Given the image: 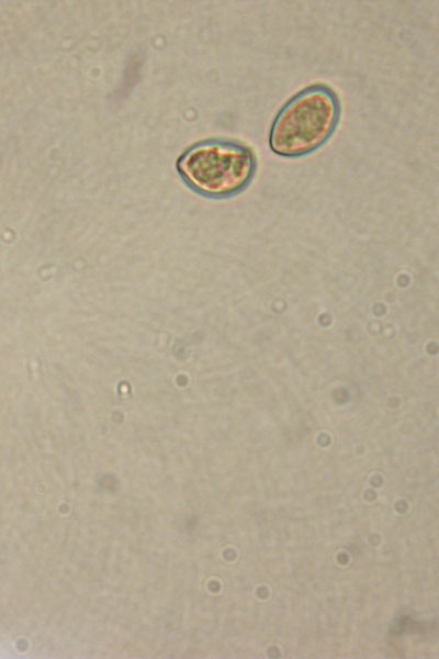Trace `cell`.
<instances>
[{"label": "cell", "instance_id": "1", "mask_svg": "<svg viewBox=\"0 0 439 659\" xmlns=\"http://www.w3.org/2000/svg\"><path fill=\"white\" fill-rule=\"evenodd\" d=\"M341 118V101L325 82H313L291 96L277 111L268 133L270 150L283 158H301L323 147Z\"/></svg>", "mask_w": 439, "mask_h": 659}, {"label": "cell", "instance_id": "2", "mask_svg": "<svg viewBox=\"0 0 439 659\" xmlns=\"http://www.w3.org/2000/svg\"><path fill=\"white\" fill-rule=\"evenodd\" d=\"M176 168L194 192L212 199L232 198L252 182L258 168L254 149L233 138H206L189 146Z\"/></svg>", "mask_w": 439, "mask_h": 659}]
</instances>
